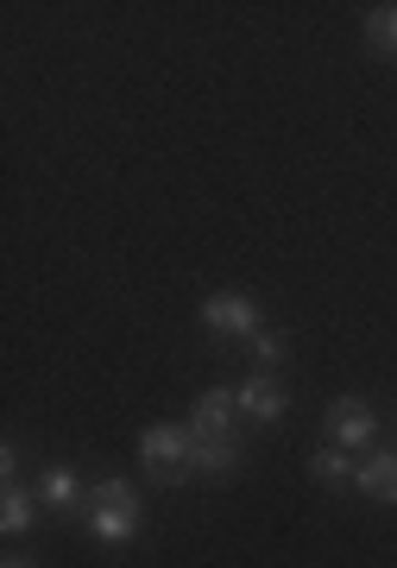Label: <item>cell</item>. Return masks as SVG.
Here are the masks:
<instances>
[{"label": "cell", "mask_w": 397, "mask_h": 568, "mask_svg": "<svg viewBox=\"0 0 397 568\" xmlns=\"http://www.w3.org/2000/svg\"><path fill=\"white\" fill-rule=\"evenodd\" d=\"M196 429L190 424H152L140 436V462H145V474L159 480V487H177L183 474H196Z\"/></svg>", "instance_id": "6da1fadb"}, {"label": "cell", "mask_w": 397, "mask_h": 568, "mask_svg": "<svg viewBox=\"0 0 397 568\" xmlns=\"http://www.w3.org/2000/svg\"><path fill=\"white\" fill-rule=\"evenodd\" d=\"M322 424H328V443H335V448H359V443H373V436H378V417H373L366 398H335Z\"/></svg>", "instance_id": "7a4b0ae2"}, {"label": "cell", "mask_w": 397, "mask_h": 568, "mask_svg": "<svg viewBox=\"0 0 397 568\" xmlns=\"http://www.w3.org/2000/svg\"><path fill=\"white\" fill-rule=\"evenodd\" d=\"M202 323L215 328V335H246V342H253L258 335V304L253 297H240V291H221V297L202 304Z\"/></svg>", "instance_id": "3957f363"}, {"label": "cell", "mask_w": 397, "mask_h": 568, "mask_svg": "<svg viewBox=\"0 0 397 568\" xmlns=\"http://www.w3.org/2000/svg\"><path fill=\"white\" fill-rule=\"evenodd\" d=\"M246 417L240 410V386H215L196 398V417H190V429H202V436H234V424Z\"/></svg>", "instance_id": "277c9868"}, {"label": "cell", "mask_w": 397, "mask_h": 568, "mask_svg": "<svg viewBox=\"0 0 397 568\" xmlns=\"http://www.w3.org/2000/svg\"><path fill=\"white\" fill-rule=\"evenodd\" d=\"M240 410H246L253 424H278L284 410H291V392H284L272 373H253V379L240 386Z\"/></svg>", "instance_id": "5b68a950"}, {"label": "cell", "mask_w": 397, "mask_h": 568, "mask_svg": "<svg viewBox=\"0 0 397 568\" xmlns=\"http://www.w3.org/2000/svg\"><path fill=\"white\" fill-rule=\"evenodd\" d=\"M89 537H101V544H133L140 537V506H89Z\"/></svg>", "instance_id": "8992f818"}, {"label": "cell", "mask_w": 397, "mask_h": 568, "mask_svg": "<svg viewBox=\"0 0 397 568\" xmlns=\"http://www.w3.org/2000/svg\"><path fill=\"white\" fill-rule=\"evenodd\" d=\"M354 487L366 493V499H378V506H397V455H373V462H359Z\"/></svg>", "instance_id": "52a82bcc"}, {"label": "cell", "mask_w": 397, "mask_h": 568, "mask_svg": "<svg viewBox=\"0 0 397 568\" xmlns=\"http://www.w3.org/2000/svg\"><path fill=\"white\" fill-rule=\"evenodd\" d=\"M190 462H196V474L221 480V474H234V467H240V443H234V436H202V429H196V455H190Z\"/></svg>", "instance_id": "ba28073f"}, {"label": "cell", "mask_w": 397, "mask_h": 568, "mask_svg": "<svg viewBox=\"0 0 397 568\" xmlns=\"http://www.w3.org/2000/svg\"><path fill=\"white\" fill-rule=\"evenodd\" d=\"M309 474H316V487H354V474L359 467L347 462V448H316V455H309Z\"/></svg>", "instance_id": "9c48e42d"}, {"label": "cell", "mask_w": 397, "mask_h": 568, "mask_svg": "<svg viewBox=\"0 0 397 568\" xmlns=\"http://www.w3.org/2000/svg\"><path fill=\"white\" fill-rule=\"evenodd\" d=\"M32 525H39V499L26 487H7V499H0V530L20 537V530H32Z\"/></svg>", "instance_id": "30bf717a"}, {"label": "cell", "mask_w": 397, "mask_h": 568, "mask_svg": "<svg viewBox=\"0 0 397 568\" xmlns=\"http://www.w3.org/2000/svg\"><path fill=\"white\" fill-rule=\"evenodd\" d=\"M82 499V487H77V474L70 467H44V506H58V511H70Z\"/></svg>", "instance_id": "8fae6325"}, {"label": "cell", "mask_w": 397, "mask_h": 568, "mask_svg": "<svg viewBox=\"0 0 397 568\" xmlns=\"http://www.w3.org/2000/svg\"><path fill=\"white\" fill-rule=\"evenodd\" d=\"M366 44L373 51H397V7H373L366 13Z\"/></svg>", "instance_id": "7c38bea8"}, {"label": "cell", "mask_w": 397, "mask_h": 568, "mask_svg": "<svg viewBox=\"0 0 397 568\" xmlns=\"http://www.w3.org/2000/svg\"><path fill=\"white\" fill-rule=\"evenodd\" d=\"M284 354H291V342H284V335H272V328H258V335H253V361H258V373H272V366H278Z\"/></svg>", "instance_id": "4fadbf2b"}, {"label": "cell", "mask_w": 397, "mask_h": 568, "mask_svg": "<svg viewBox=\"0 0 397 568\" xmlns=\"http://www.w3.org/2000/svg\"><path fill=\"white\" fill-rule=\"evenodd\" d=\"M89 506H140V499H133L126 480H95V487H89Z\"/></svg>", "instance_id": "5bb4252c"}, {"label": "cell", "mask_w": 397, "mask_h": 568, "mask_svg": "<svg viewBox=\"0 0 397 568\" xmlns=\"http://www.w3.org/2000/svg\"><path fill=\"white\" fill-rule=\"evenodd\" d=\"M0 568H39V562H26V556H7V562H0Z\"/></svg>", "instance_id": "9a60e30c"}]
</instances>
